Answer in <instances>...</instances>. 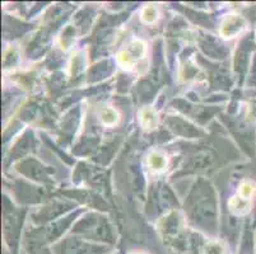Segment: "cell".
<instances>
[{"instance_id": "cell-4", "label": "cell", "mask_w": 256, "mask_h": 254, "mask_svg": "<svg viewBox=\"0 0 256 254\" xmlns=\"http://www.w3.org/2000/svg\"><path fill=\"white\" fill-rule=\"evenodd\" d=\"M146 162H148V167L154 173H162L167 169V157L160 151H152L146 158Z\"/></svg>"}, {"instance_id": "cell-7", "label": "cell", "mask_w": 256, "mask_h": 254, "mask_svg": "<svg viewBox=\"0 0 256 254\" xmlns=\"http://www.w3.org/2000/svg\"><path fill=\"white\" fill-rule=\"evenodd\" d=\"M158 17H160V13H158L157 6L153 5V4H148V5L144 6L140 11V19L142 22L146 23V24H154L157 22Z\"/></svg>"}, {"instance_id": "cell-9", "label": "cell", "mask_w": 256, "mask_h": 254, "mask_svg": "<svg viewBox=\"0 0 256 254\" xmlns=\"http://www.w3.org/2000/svg\"><path fill=\"white\" fill-rule=\"evenodd\" d=\"M255 191H256V187L252 182H248V181L242 182L238 187V196L240 197H242V199L248 200V201H250L251 197L255 195Z\"/></svg>"}, {"instance_id": "cell-10", "label": "cell", "mask_w": 256, "mask_h": 254, "mask_svg": "<svg viewBox=\"0 0 256 254\" xmlns=\"http://www.w3.org/2000/svg\"><path fill=\"white\" fill-rule=\"evenodd\" d=\"M203 254H224V248L218 242H209L204 247Z\"/></svg>"}, {"instance_id": "cell-5", "label": "cell", "mask_w": 256, "mask_h": 254, "mask_svg": "<svg viewBox=\"0 0 256 254\" xmlns=\"http://www.w3.org/2000/svg\"><path fill=\"white\" fill-rule=\"evenodd\" d=\"M100 120H101L102 125L106 127H114L120 121V115L112 107H104L100 112Z\"/></svg>"}, {"instance_id": "cell-11", "label": "cell", "mask_w": 256, "mask_h": 254, "mask_svg": "<svg viewBox=\"0 0 256 254\" xmlns=\"http://www.w3.org/2000/svg\"><path fill=\"white\" fill-rule=\"evenodd\" d=\"M132 254H142V253H132Z\"/></svg>"}, {"instance_id": "cell-8", "label": "cell", "mask_w": 256, "mask_h": 254, "mask_svg": "<svg viewBox=\"0 0 256 254\" xmlns=\"http://www.w3.org/2000/svg\"><path fill=\"white\" fill-rule=\"evenodd\" d=\"M116 61H118V66H121L122 69L132 70V66H134L136 60L132 59V55L128 52L126 48H124V50H121L120 52L118 53V56H116Z\"/></svg>"}, {"instance_id": "cell-1", "label": "cell", "mask_w": 256, "mask_h": 254, "mask_svg": "<svg viewBox=\"0 0 256 254\" xmlns=\"http://www.w3.org/2000/svg\"><path fill=\"white\" fill-rule=\"evenodd\" d=\"M246 27H248V20L245 19V17H242L241 14H228L220 23V34L223 38H234L245 31Z\"/></svg>"}, {"instance_id": "cell-6", "label": "cell", "mask_w": 256, "mask_h": 254, "mask_svg": "<svg viewBox=\"0 0 256 254\" xmlns=\"http://www.w3.org/2000/svg\"><path fill=\"white\" fill-rule=\"evenodd\" d=\"M126 50L128 52L132 55V59L136 60V61H138V60L143 59L144 56H146V45L143 39H132L129 45H128Z\"/></svg>"}, {"instance_id": "cell-2", "label": "cell", "mask_w": 256, "mask_h": 254, "mask_svg": "<svg viewBox=\"0 0 256 254\" xmlns=\"http://www.w3.org/2000/svg\"><path fill=\"white\" fill-rule=\"evenodd\" d=\"M251 202L248 200L242 199L238 195L232 196L230 201H228V209L234 215L236 216H244L250 211Z\"/></svg>"}, {"instance_id": "cell-3", "label": "cell", "mask_w": 256, "mask_h": 254, "mask_svg": "<svg viewBox=\"0 0 256 254\" xmlns=\"http://www.w3.org/2000/svg\"><path fill=\"white\" fill-rule=\"evenodd\" d=\"M139 120H140L142 127L144 130H146V131L153 130L158 123L157 112L150 106L144 107V108H142L140 113H139Z\"/></svg>"}]
</instances>
